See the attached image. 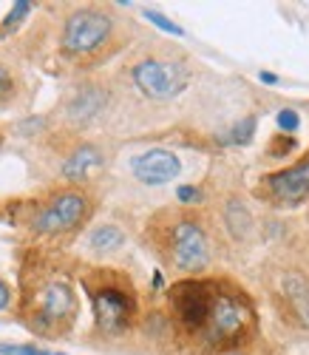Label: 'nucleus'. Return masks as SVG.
Returning a JSON list of instances; mask_svg holds the SVG:
<instances>
[{
  "mask_svg": "<svg viewBox=\"0 0 309 355\" xmlns=\"http://www.w3.org/2000/svg\"><path fill=\"white\" fill-rule=\"evenodd\" d=\"M204 338L213 347H233L253 330V310L236 295H213L204 321Z\"/></svg>",
  "mask_w": 309,
  "mask_h": 355,
  "instance_id": "obj_1",
  "label": "nucleus"
},
{
  "mask_svg": "<svg viewBox=\"0 0 309 355\" xmlns=\"http://www.w3.org/2000/svg\"><path fill=\"white\" fill-rule=\"evenodd\" d=\"M131 80H134V85L139 88L148 100L165 103V100L179 97L184 88H188L191 74H188V69H184L182 63H176V60L148 57V60H139L131 69Z\"/></svg>",
  "mask_w": 309,
  "mask_h": 355,
  "instance_id": "obj_2",
  "label": "nucleus"
},
{
  "mask_svg": "<svg viewBox=\"0 0 309 355\" xmlns=\"http://www.w3.org/2000/svg\"><path fill=\"white\" fill-rule=\"evenodd\" d=\"M114 35V20L100 9H80L63 26V51L82 57L100 51Z\"/></svg>",
  "mask_w": 309,
  "mask_h": 355,
  "instance_id": "obj_3",
  "label": "nucleus"
},
{
  "mask_svg": "<svg viewBox=\"0 0 309 355\" xmlns=\"http://www.w3.org/2000/svg\"><path fill=\"white\" fill-rule=\"evenodd\" d=\"M77 313V295L66 279L46 282L35 295V318L32 327L40 333H51L54 324H69Z\"/></svg>",
  "mask_w": 309,
  "mask_h": 355,
  "instance_id": "obj_4",
  "label": "nucleus"
},
{
  "mask_svg": "<svg viewBox=\"0 0 309 355\" xmlns=\"http://www.w3.org/2000/svg\"><path fill=\"white\" fill-rule=\"evenodd\" d=\"M91 307H94V321L103 333H122L134 318V295L122 284H100L91 290Z\"/></svg>",
  "mask_w": 309,
  "mask_h": 355,
  "instance_id": "obj_5",
  "label": "nucleus"
},
{
  "mask_svg": "<svg viewBox=\"0 0 309 355\" xmlns=\"http://www.w3.org/2000/svg\"><path fill=\"white\" fill-rule=\"evenodd\" d=\"M168 250H170V261L182 273H199V270L207 268V261H210L207 236L196 222L173 225L170 239H168Z\"/></svg>",
  "mask_w": 309,
  "mask_h": 355,
  "instance_id": "obj_6",
  "label": "nucleus"
},
{
  "mask_svg": "<svg viewBox=\"0 0 309 355\" xmlns=\"http://www.w3.org/2000/svg\"><path fill=\"white\" fill-rule=\"evenodd\" d=\"M85 214H88V199L77 191H66V193H57L46 208H40L32 227L43 236H57V233L74 230L85 219Z\"/></svg>",
  "mask_w": 309,
  "mask_h": 355,
  "instance_id": "obj_7",
  "label": "nucleus"
},
{
  "mask_svg": "<svg viewBox=\"0 0 309 355\" xmlns=\"http://www.w3.org/2000/svg\"><path fill=\"white\" fill-rule=\"evenodd\" d=\"M170 302H173V310L184 327L202 330L207 321V313H210V304H213V287L199 279L179 282L170 290Z\"/></svg>",
  "mask_w": 309,
  "mask_h": 355,
  "instance_id": "obj_8",
  "label": "nucleus"
},
{
  "mask_svg": "<svg viewBox=\"0 0 309 355\" xmlns=\"http://www.w3.org/2000/svg\"><path fill=\"white\" fill-rule=\"evenodd\" d=\"M131 171H134V176L142 185L159 188V185H168V182L176 180L179 171H182V162H179V157L173 151H165V148H150V151L134 157Z\"/></svg>",
  "mask_w": 309,
  "mask_h": 355,
  "instance_id": "obj_9",
  "label": "nucleus"
},
{
  "mask_svg": "<svg viewBox=\"0 0 309 355\" xmlns=\"http://www.w3.org/2000/svg\"><path fill=\"white\" fill-rule=\"evenodd\" d=\"M270 193L281 202V205H301L309 196V157L267 176Z\"/></svg>",
  "mask_w": 309,
  "mask_h": 355,
  "instance_id": "obj_10",
  "label": "nucleus"
},
{
  "mask_svg": "<svg viewBox=\"0 0 309 355\" xmlns=\"http://www.w3.org/2000/svg\"><path fill=\"white\" fill-rule=\"evenodd\" d=\"M105 103H108V94L103 92L100 85H85V88H80V92L69 100L66 114H69V120H71V123L85 125V123L97 120V116L103 114Z\"/></svg>",
  "mask_w": 309,
  "mask_h": 355,
  "instance_id": "obj_11",
  "label": "nucleus"
},
{
  "mask_svg": "<svg viewBox=\"0 0 309 355\" xmlns=\"http://www.w3.org/2000/svg\"><path fill=\"white\" fill-rule=\"evenodd\" d=\"M281 293L301 327H309V282L301 273H287L281 279Z\"/></svg>",
  "mask_w": 309,
  "mask_h": 355,
  "instance_id": "obj_12",
  "label": "nucleus"
},
{
  "mask_svg": "<svg viewBox=\"0 0 309 355\" xmlns=\"http://www.w3.org/2000/svg\"><path fill=\"white\" fill-rule=\"evenodd\" d=\"M103 165V151L97 145H80L71 151V157L63 162V176L71 182H80L91 171H97Z\"/></svg>",
  "mask_w": 309,
  "mask_h": 355,
  "instance_id": "obj_13",
  "label": "nucleus"
},
{
  "mask_svg": "<svg viewBox=\"0 0 309 355\" xmlns=\"http://www.w3.org/2000/svg\"><path fill=\"white\" fill-rule=\"evenodd\" d=\"M122 242H125V233H122L116 225H103L97 227L94 233H91V250H97V253H111V250H119Z\"/></svg>",
  "mask_w": 309,
  "mask_h": 355,
  "instance_id": "obj_14",
  "label": "nucleus"
},
{
  "mask_svg": "<svg viewBox=\"0 0 309 355\" xmlns=\"http://www.w3.org/2000/svg\"><path fill=\"white\" fill-rule=\"evenodd\" d=\"M32 6H35V3H28V0H17V3H12L9 15L0 20V37H9L12 32H17L20 23H23L28 15H32Z\"/></svg>",
  "mask_w": 309,
  "mask_h": 355,
  "instance_id": "obj_15",
  "label": "nucleus"
},
{
  "mask_svg": "<svg viewBox=\"0 0 309 355\" xmlns=\"http://www.w3.org/2000/svg\"><path fill=\"white\" fill-rule=\"evenodd\" d=\"M256 137V116H244V120H238L224 137L222 142L224 145H250Z\"/></svg>",
  "mask_w": 309,
  "mask_h": 355,
  "instance_id": "obj_16",
  "label": "nucleus"
},
{
  "mask_svg": "<svg viewBox=\"0 0 309 355\" xmlns=\"http://www.w3.org/2000/svg\"><path fill=\"white\" fill-rule=\"evenodd\" d=\"M224 216H227V227L236 236H247V233H250V214H247V208H244L241 202H230Z\"/></svg>",
  "mask_w": 309,
  "mask_h": 355,
  "instance_id": "obj_17",
  "label": "nucleus"
},
{
  "mask_svg": "<svg viewBox=\"0 0 309 355\" xmlns=\"http://www.w3.org/2000/svg\"><path fill=\"white\" fill-rule=\"evenodd\" d=\"M145 17H148L153 26H157L159 32H165V35H173V37H182V35H184V28H179V26H176L170 17H165L162 12H153V9H148V12H145Z\"/></svg>",
  "mask_w": 309,
  "mask_h": 355,
  "instance_id": "obj_18",
  "label": "nucleus"
},
{
  "mask_svg": "<svg viewBox=\"0 0 309 355\" xmlns=\"http://www.w3.org/2000/svg\"><path fill=\"white\" fill-rule=\"evenodd\" d=\"M3 355H63V352H48L40 347H17V344H0Z\"/></svg>",
  "mask_w": 309,
  "mask_h": 355,
  "instance_id": "obj_19",
  "label": "nucleus"
},
{
  "mask_svg": "<svg viewBox=\"0 0 309 355\" xmlns=\"http://www.w3.org/2000/svg\"><path fill=\"white\" fill-rule=\"evenodd\" d=\"M275 120H278V128H281V131H295V128L301 125V116H298V111H292V108H281Z\"/></svg>",
  "mask_w": 309,
  "mask_h": 355,
  "instance_id": "obj_20",
  "label": "nucleus"
},
{
  "mask_svg": "<svg viewBox=\"0 0 309 355\" xmlns=\"http://www.w3.org/2000/svg\"><path fill=\"white\" fill-rule=\"evenodd\" d=\"M9 97H12V77L3 66H0V105H3Z\"/></svg>",
  "mask_w": 309,
  "mask_h": 355,
  "instance_id": "obj_21",
  "label": "nucleus"
},
{
  "mask_svg": "<svg viewBox=\"0 0 309 355\" xmlns=\"http://www.w3.org/2000/svg\"><path fill=\"white\" fill-rule=\"evenodd\" d=\"M176 196H179V202H184V205H191V202H199V199H202L199 188H193V185H182V188L176 191Z\"/></svg>",
  "mask_w": 309,
  "mask_h": 355,
  "instance_id": "obj_22",
  "label": "nucleus"
},
{
  "mask_svg": "<svg viewBox=\"0 0 309 355\" xmlns=\"http://www.w3.org/2000/svg\"><path fill=\"white\" fill-rule=\"evenodd\" d=\"M275 142H281V145H275V148H272V151H270L272 157H284V154H290V151H292V148H295V139H292V137H284V139H275Z\"/></svg>",
  "mask_w": 309,
  "mask_h": 355,
  "instance_id": "obj_23",
  "label": "nucleus"
},
{
  "mask_svg": "<svg viewBox=\"0 0 309 355\" xmlns=\"http://www.w3.org/2000/svg\"><path fill=\"white\" fill-rule=\"evenodd\" d=\"M9 302H12V293H9L6 282H0V310H6V307H9Z\"/></svg>",
  "mask_w": 309,
  "mask_h": 355,
  "instance_id": "obj_24",
  "label": "nucleus"
},
{
  "mask_svg": "<svg viewBox=\"0 0 309 355\" xmlns=\"http://www.w3.org/2000/svg\"><path fill=\"white\" fill-rule=\"evenodd\" d=\"M258 80H261V83H267V85H275V83H278V77H275L272 71H261V74H258Z\"/></svg>",
  "mask_w": 309,
  "mask_h": 355,
  "instance_id": "obj_25",
  "label": "nucleus"
},
{
  "mask_svg": "<svg viewBox=\"0 0 309 355\" xmlns=\"http://www.w3.org/2000/svg\"><path fill=\"white\" fill-rule=\"evenodd\" d=\"M227 355H241V352H227Z\"/></svg>",
  "mask_w": 309,
  "mask_h": 355,
  "instance_id": "obj_26",
  "label": "nucleus"
}]
</instances>
